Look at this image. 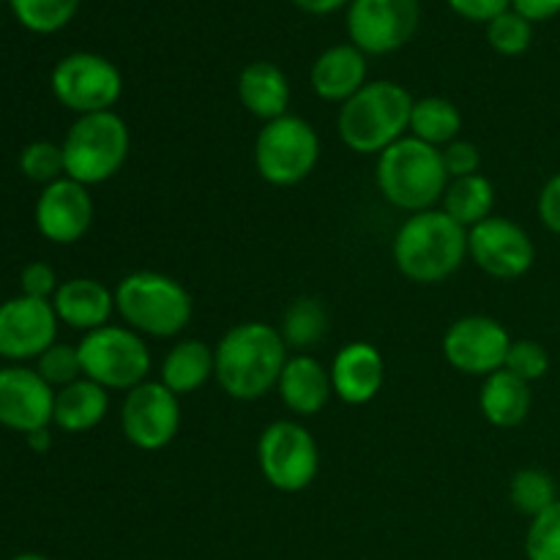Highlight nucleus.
Here are the masks:
<instances>
[{"label":"nucleus","instance_id":"1","mask_svg":"<svg viewBox=\"0 0 560 560\" xmlns=\"http://www.w3.org/2000/svg\"><path fill=\"white\" fill-rule=\"evenodd\" d=\"M213 353H217L213 377L219 388L238 402H252L273 392L290 359L279 328L257 320L230 328L219 339Z\"/></svg>","mask_w":560,"mask_h":560},{"label":"nucleus","instance_id":"2","mask_svg":"<svg viewBox=\"0 0 560 560\" xmlns=\"http://www.w3.org/2000/svg\"><path fill=\"white\" fill-rule=\"evenodd\" d=\"M399 273L416 284H441L463 268L468 257V230L443 208L410 213L392 244Z\"/></svg>","mask_w":560,"mask_h":560},{"label":"nucleus","instance_id":"3","mask_svg":"<svg viewBox=\"0 0 560 560\" xmlns=\"http://www.w3.org/2000/svg\"><path fill=\"white\" fill-rule=\"evenodd\" d=\"M413 96L399 82H366L353 98L339 107V140L361 156H381L388 145L408 137Z\"/></svg>","mask_w":560,"mask_h":560},{"label":"nucleus","instance_id":"4","mask_svg":"<svg viewBox=\"0 0 560 560\" xmlns=\"http://www.w3.org/2000/svg\"><path fill=\"white\" fill-rule=\"evenodd\" d=\"M115 312L140 337L173 339L189 328L195 299L167 273L135 271L115 288Z\"/></svg>","mask_w":560,"mask_h":560},{"label":"nucleus","instance_id":"5","mask_svg":"<svg viewBox=\"0 0 560 560\" xmlns=\"http://www.w3.org/2000/svg\"><path fill=\"white\" fill-rule=\"evenodd\" d=\"M375 180L383 200L408 213L432 211L443 200L448 173L443 167L441 148H432L416 137H402L377 156Z\"/></svg>","mask_w":560,"mask_h":560},{"label":"nucleus","instance_id":"6","mask_svg":"<svg viewBox=\"0 0 560 560\" xmlns=\"http://www.w3.org/2000/svg\"><path fill=\"white\" fill-rule=\"evenodd\" d=\"M66 178L96 186L124 170L131 148L129 124L115 109L80 115L63 137Z\"/></svg>","mask_w":560,"mask_h":560},{"label":"nucleus","instance_id":"7","mask_svg":"<svg viewBox=\"0 0 560 560\" xmlns=\"http://www.w3.org/2000/svg\"><path fill=\"white\" fill-rule=\"evenodd\" d=\"M82 377L98 383L107 392H131L148 381L151 372V348L145 337L129 326H102L82 334L80 345Z\"/></svg>","mask_w":560,"mask_h":560},{"label":"nucleus","instance_id":"8","mask_svg":"<svg viewBox=\"0 0 560 560\" xmlns=\"http://www.w3.org/2000/svg\"><path fill=\"white\" fill-rule=\"evenodd\" d=\"M320 162V137L310 120L282 115L262 124L255 140V167L266 184L288 189L310 178Z\"/></svg>","mask_w":560,"mask_h":560},{"label":"nucleus","instance_id":"9","mask_svg":"<svg viewBox=\"0 0 560 560\" xmlns=\"http://www.w3.org/2000/svg\"><path fill=\"white\" fill-rule=\"evenodd\" d=\"M257 465L273 490L304 492L320 474V446L304 424L279 419L260 432Z\"/></svg>","mask_w":560,"mask_h":560},{"label":"nucleus","instance_id":"10","mask_svg":"<svg viewBox=\"0 0 560 560\" xmlns=\"http://www.w3.org/2000/svg\"><path fill=\"white\" fill-rule=\"evenodd\" d=\"M52 96L77 115L107 113L124 93V77L113 60L93 52H71L58 60L49 77Z\"/></svg>","mask_w":560,"mask_h":560},{"label":"nucleus","instance_id":"11","mask_svg":"<svg viewBox=\"0 0 560 560\" xmlns=\"http://www.w3.org/2000/svg\"><path fill=\"white\" fill-rule=\"evenodd\" d=\"M180 430V397L162 381H145L126 392L120 432L140 452H162Z\"/></svg>","mask_w":560,"mask_h":560},{"label":"nucleus","instance_id":"12","mask_svg":"<svg viewBox=\"0 0 560 560\" xmlns=\"http://www.w3.org/2000/svg\"><path fill=\"white\" fill-rule=\"evenodd\" d=\"M514 339L495 317L468 315L454 320L443 334V355L457 372L470 377H490L503 370Z\"/></svg>","mask_w":560,"mask_h":560},{"label":"nucleus","instance_id":"13","mask_svg":"<svg viewBox=\"0 0 560 560\" xmlns=\"http://www.w3.org/2000/svg\"><path fill=\"white\" fill-rule=\"evenodd\" d=\"M468 257L492 279H523L536 262V244L528 230L506 217H490L468 230Z\"/></svg>","mask_w":560,"mask_h":560},{"label":"nucleus","instance_id":"14","mask_svg":"<svg viewBox=\"0 0 560 560\" xmlns=\"http://www.w3.org/2000/svg\"><path fill=\"white\" fill-rule=\"evenodd\" d=\"M419 27V0H353L348 9V33L364 55H388L402 49Z\"/></svg>","mask_w":560,"mask_h":560},{"label":"nucleus","instance_id":"15","mask_svg":"<svg viewBox=\"0 0 560 560\" xmlns=\"http://www.w3.org/2000/svg\"><path fill=\"white\" fill-rule=\"evenodd\" d=\"M58 315L52 310V301L14 299L0 304V359L11 364L33 361L58 342Z\"/></svg>","mask_w":560,"mask_h":560},{"label":"nucleus","instance_id":"16","mask_svg":"<svg viewBox=\"0 0 560 560\" xmlns=\"http://www.w3.org/2000/svg\"><path fill=\"white\" fill-rule=\"evenodd\" d=\"M55 388L25 364L0 370V427L33 435L52 424Z\"/></svg>","mask_w":560,"mask_h":560},{"label":"nucleus","instance_id":"17","mask_svg":"<svg viewBox=\"0 0 560 560\" xmlns=\"http://www.w3.org/2000/svg\"><path fill=\"white\" fill-rule=\"evenodd\" d=\"M33 217H36V230L49 244L69 246L85 238L93 217H96V208H93L88 186L71 178H60L44 186Z\"/></svg>","mask_w":560,"mask_h":560},{"label":"nucleus","instance_id":"18","mask_svg":"<svg viewBox=\"0 0 560 560\" xmlns=\"http://www.w3.org/2000/svg\"><path fill=\"white\" fill-rule=\"evenodd\" d=\"M334 397L345 405H366L381 394L386 383V359L370 342H348L331 361Z\"/></svg>","mask_w":560,"mask_h":560},{"label":"nucleus","instance_id":"19","mask_svg":"<svg viewBox=\"0 0 560 560\" xmlns=\"http://www.w3.org/2000/svg\"><path fill=\"white\" fill-rule=\"evenodd\" d=\"M277 392L290 413L310 419L331 402V370L312 353H295L279 375Z\"/></svg>","mask_w":560,"mask_h":560},{"label":"nucleus","instance_id":"20","mask_svg":"<svg viewBox=\"0 0 560 560\" xmlns=\"http://www.w3.org/2000/svg\"><path fill=\"white\" fill-rule=\"evenodd\" d=\"M52 310L63 326L91 334L109 326V317L115 312V290L91 277L66 279L55 293Z\"/></svg>","mask_w":560,"mask_h":560},{"label":"nucleus","instance_id":"21","mask_svg":"<svg viewBox=\"0 0 560 560\" xmlns=\"http://www.w3.org/2000/svg\"><path fill=\"white\" fill-rule=\"evenodd\" d=\"M310 80L323 102L345 104L366 85V55L353 44H337L315 60Z\"/></svg>","mask_w":560,"mask_h":560},{"label":"nucleus","instance_id":"22","mask_svg":"<svg viewBox=\"0 0 560 560\" xmlns=\"http://www.w3.org/2000/svg\"><path fill=\"white\" fill-rule=\"evenodd\" d=\"M238 102L262 124L282 118L290 107L288 74L271 60H255L238 74Z\"/></svg>","mask_w":560,"mask_h":560},{"label":"nucleus","instance_id":"23","mask_svg":"<svg viewBox=\"0 0 560 560\" xmlns=\"http://www.w3.org/2000/svg\"><path fill=\"white\" fill-rule=\"evenodd\" d=\"M534 408V392L530 383L520 381L512 372L501 370L485 377L479 392V410L498 430H514L523 424Z\"/></svg>","mask_w":560,"mask_h":560},{"label":"nucleus","instance_id":"24","mask_svg":"<svg viewBox=\"0 0 560 560\" xmlns=\"http://www.w3.org/2000/svg\"><path fill=\"white\" fill-rule=\"evenodd\" d=\"M217 372V353L202 339H180L167 350L159 370V381L175 394L186 397L206 386Z\"/></svg>","mask_w":560,"mask_h":560},{"label":"nucleus","instance_id":"25","mask_svg":"<svg viewBox=\"0 0 560 560\" xmlns=\"http://www.w3.org/2000/svg\"><path fill=\"white\" fill-rule=\"evenodd\" d=\"M109 410V392L98 383L80 377L71 386L55 392L52 424L69 435L96 430Z\"/></svg>","mask_w":560,"mask_h":560},{"label":"nucleus","instance_id":"26","mask_svg":"<svg viewBox=\"0 0 560 560\" xmlns=\"http://www.w3.org/2000/svg\"><path fill=\"white\" fill-rule=\"evenodd\" d=\"M495 186L487 175H465V178L448 180L446 191H443V211L463 224L465 230L476 228L485 219L495 217Z\"/></svg>","mask_w":560,"mask_h":560},{"label":"nucleus","instance_id":"27","mask_svg":"<svg viewBox=\"0 0 560 560\" xmlns=\"http://www.w3.org/2000/svg\"><path fill=\"white\" fill-rule=\"evenodd\" d=\"M463 129V113L454 102L443 96H427L413 104L410 113V137L432 148H446Z\"/></svg>","mask_w":560,"mask_h":560},{"label":"nucleus","instance_id":"28","mask_svg":"<svg viewBox=\"0 0 560 560\" xmlns=\"http://www.w3.org/2000/svg\"><path fill=\"white\" fill-rule=\"evenodd\" d=\"M279 334H282L288 350L310 353L312 348H317L328 334V312L326 306H323V301L312 299V295L295 299L293 304L284 310Z\"/></svg>","mask_w":560,"mask_h":560},{"label":"nucleus","instance_id":"29","mask_svg":"<svg viewBox=\"0 0 560 560\" xmlns=\"http://www.w3.org/2000/svg\"><path fill=\"white\" fill-rule=\"evenodd\" d=\"M509 501L520 514L534 520L536 514H541L558 501L556 479L541 468L517 470L512 476V485H509Z\"/></svg>","mask_w":560,"mask_h":560},{"label":"nucleus","instance_id":"30","mask_svg":"<svg viewBox=\"0 0 560 560\" xmlns=\"http://www.w3.org/2000/svg\"><path fill=\"white\" fill-rule=\"evenodd\" d=\"M22 27L33 33H55L71 22L80 0H9Z\"/></svg>","mask_w":560,"mask_h":560},{"label":"nucleus","instance_id":"31","mask_svg":"<svg viewBox=\"0 0 560 560\" xmlns=\"http://www.w3.org/2000/svg\"><path fill=\"white\" fill-rule=\"evenodd\" d=\"M20 173L33 184L49 186L66 178L63 145L52 140H33L20 153Z\"/></svg>","mask_w":560,"mask_h":560},{"label":"nucleus","instance_id":"32","mask_svg":"<svg viewBox=\"0 0 560 560\" xmlns=\"http://www.w3.org/2000/svg\"><path fill=\"white\" fill-rule=\"evenodd\" d=\"M487 42H490V47L495 52L514 58V55H523L530 47V42H534V25L525 16H520L517 11H503L501 16L487 22Z\"/></svg>","mask_w":560,"mask_h":560},{"label":"nucleus","instance_id":"33","mask_svg":"<svg viewBox=\"0 0 560 560\" xmlns=\"http://www.w3.org/2000/svg\"><path fill=\"white\" fill-rule=\"evenodd\" d=\"M525 556L528 560H560V498L530 520L525 534Z\"/></svg>","mask_w":560,"mask_h":560},{"label":"nucleus","instance_id":"34","mask_svg":"<svg viewBox=\"0 0 560 560\" xmlns=\"http://www.w3.org/2000/svg\"><path fill=\"white\" fill-rule=\"evenodd\" d=\"M36 372L58 392V388L71 386L82 377V361L77 345L55 342L52 348L44 350L36 359Z\"/></svg>","mask_w":560,"mask_h":560},{"label":"nucleus","instance_id":"35","mask_svg":"<svg viewBox=\"0 0 560 560\" xmlns=\"http://www.w3.org/2000/svg\"><path fill=\"white\" fill-rule=\"evenodd\" d=\"M503 370L512 372V375H517L525 383L541 381L550 372V353L536 339H514Z\"/></svg>","mask_w":560,"mask_h":560},{"label":"nucleus","instance_id":"36","mask_svg":"<svg viewBox=\"0 0 560 560\" xmlns=\"http://www.w3.org/2000/svg\"><path fill=\"white\" fill-rule=\"evenodd\" d=\"M441 156L448 178H465V175H476L481 170L479 145L470 140H463V137H457L446 148H441Z\"/></svg>","mask_w":560,"mask_h":560},{"label":"nucleus","instance_id":"37","mask_svg":"<svg viewBox=\"0 0 560 560\" xmlns=\"http://www.w3.org/2000/svg\"><path fill=\"white\" fill-rule=\"evenodd\" d=\"M60 282H58V273L49 262H27L20 273V290L22 295L27 299H38V301H52L55 293H58Z\"/></svg>","mask_w":560,"mask_h":560},{"label":"nucleus","instance_id":"38","mask_svg":"<svg viewBox=\"0 0 560 560\" xmlns=\"http://www.w3.org/2000/svg\"><path fill=\"white\" fill-rule=\"evenodd\" d=\"M536 211H539L541 224H545L552 235H560V173L547 178V184L541 186L539 200H536Z\"/></svg>","mask_w":560,"mask_h":560},{"label":"nucleus","instance_id":"39","mask_svg":"<svg viewBox=\"0 0 560 560\" xmlns=\"http://www.w3.org/2000/svg\"><path fill=\"white\" fill-rule=\"evenodd\" d=\"M454 11L465 20L474 22H492L495 16H501L503 11H509L512 0H448Z\"/></svg>","mask_w":560,"mask_h":560},{"label":"nucleus","instance_id":"40","mask_svg":"<svg viewBox=\"0 0 560 560\" xmlns=\"http://www.w3.org/2000/svg\"><path fill=\"white\" fill-rule=\"evenodd\" d=\"M512 9L534 25V22H547L560 14V0H512Z\"/></svg>","mask_w":560,"mask_h":560},{"label":"nucleus","instance_id":"41","mask_svg":"<svg viewBox=\"0 0 560 560\" xmlns=\"http://www.w3.org/2000/svg\"><path fill=\"white\" fill-rule=\"evenodd\" d=\"M299 9L310 11V14H331V11L342 9L348 0H293Z\"/></svg>","mask_w":560,"mask_h":560},{"label":"nucleus","instance_id":"42","mask_svg":"<svg viewBox=\"0 0 560 560\" xmlns=\"http://www.w3.org/2000/svg\"><path fill=\"white\" fill-rule=\"evenodd\" d=\"M49 432L42 430V432H33V435H27V446L36 448V452H47L49 448Z\"/></svg>","mask_w":560,"mask_h":560},{"label":"nucleus","instance_id":"43","mask_svg":"<svg viewBox=\"0 0 560 560\" xmlns=\"http://www.w3.org/2000/svg\"><path fill=\"white\" fill-rule=\"evenodd\" d=\"M11 560H49V558L38 556V552H22V556H16V558H11Z\"/></svg>","mask_w":560,"mask_h":560}]
</instances>
